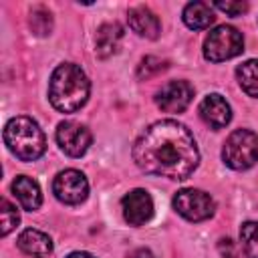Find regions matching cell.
Returning a JSON list of instances; mask_svg holds the SVG:
<instances>
[{"mask_svg": "<svg viewBox=\"0 0 258 258\" xmlns=\"http://www.w3.org/2000/svg\"><path fill=\"white\" fill-rule=\"evenodd\" d=\"M240 242L246 258H258V222H244L240 228Z\"/></svg>", "mask_w": 258, "mask_h": 258, "instance_id": "cell-18", "label": "cell"}, {"mask_svg": "<svg viewBox=\"0 0 258 258\" xmlns=\"http://www.w3.org/2000/svg\"><path fill=\"white\" fill-rule=\"evenodd\" d=\"M123 40V26L117 22H107L101 24L97 30V38H95V50L101 58H107L111 54H115L119 50V44Z\"/></svg>", "mask_w": 258, "mask_h": 258, "instance_id": "cell-14", "label": "cell"}, {"mask_svg": "<svg viewBox=\"0 0 258 258\" xmlns=\"http://www.w3.org/2000/svg\"><path fill=\"white\" fill-rule=\"evenodd\" d=\"M165 69H167V60H161V58H157V56H145V58L139 62V67H137V77L147 81V79H151V77L163 73Z\"/></svg>", "mask_w": 258, "mask_h": 258, "instance_id": "cell-21", "label": "cell"}, {"mask_svg": "<svg viewBox=\"0 0 258 258\" xmlns=\"http://www.w3.org/2000/svg\"><path fill=\"white\" fill-rule=\"evenodd\" d=\"M18 248L28 256H48L52 252V240L40 230H24L18 236Z\"/></svg>", "mask_w": 258, "mask_h": 258, "instance_id": "cell-15", "label": "cell"}, {"mask_svg": "<svg viewBox=\"0 0 258 258\" xmlns=\"http://www.w3.org/2000/svg\"><path fill=\"white\" fill-rule=\"evenodd\" d=\"M139 169L169 179H187L200 163V151L191 131L173 119H161L145 127L133 145Z\"/></svg>", "mask_w": 258, "mask_h": 258, "instance_id": "cell-1", "label": "cell"}, {"mask_svg": "<svg viewBox=\"0 0 258 258\" xmlns=\"http://www.w3.org/2000/svg\"><path fill=\"white\" fill-rule=\"evenodd\" d=\"M12 194L14 198L18 200V204L28 210V212H34L40 208L42 204V194H40V187L38 183L28 177V175H18L14 181H12Z\"/></svg>", "mask_w": 258, "mask_h": 258, "instance_id": "cell-13", "label": "cell"}, {"mask_svg": "<svg viewBox=\"0 0 258 258\" xmlns=\"http://www.w3.org/2000/svg\"><path fill=\"white\" fill-rule=\"evenodd\" d=\"M214 6L230 16H240L248 10V4L246 2H214Z\"/></svg>", "mask_w": 258, "mask_h": 258, "instance_id": "cell-22", "label": "cell"}, {"mask_svg": "<svg viewBox=\"0 0 258 258\" xmlns=\"http://www.w3.org/2000/svg\"><path fill=\"white\" fill-rule=\"evenodd\" d=\"M173 208L179 216H183L189 222H204L212 218L216 212V204L212 196L202 189H194V187L179 189L173 196Z\"/></svg>", "mask_w": 258, "mask_h": 258, "instance_id": "cell-6", "label": "cell"}, {"mask_svg": "<svg viewBox=\"0 0 258 258\" xmlns=\"http://www.w3.org/2000/svg\"><path fill=\"white\" fill-rule=\"evenodd\" d=\"M67 258H95V256L89 254V252H71Z\"/></svg>", "mask_w": 258, "mask_h": 258, "instance_id": "cell-25", "label": "cell"}, {"mask_svg": "<svg viewBox=\"0 0 258 258\" xmlns=\"http://www.w3.org/2000/svg\"><path fill=\"white\" fill-rule=\"evenodd\" d=\"M236 79H238V83L246 95L258 99V60L256 58L242 62L236 69Z\"/></svg>", "mask_w": 258, "mask_h": 258, "instance_id": "cell-17", "label": "cell"}, {"mask_svg": "<svg viewBox=\"0 0 258 258\" xmlns=\"http://www.w3.org/2000/svg\"><path fill=\"white\" fill-rule=\"evenodd\" d=\"M129 258H155V256H153L151 250H147V248H139V250H135Z\"/></svg>", "mask_w": 258, "mask_h": 258, "instance_id": "cell-24", "label": "cell"}, {"mask_svg": "<svg viewBox=\"0 0 258 258\" xmlns=\"http://www.w3.org/2000/svg\"><path fill=\"white\" fill-rule=\"evenodd\" d=\"M0 208H2V236H8L20 222V214L16 210V206H12L6 198L0 200Z\"/></svg>", "mask_w": 258, "mask_h": 258, "instance_id": "cell-20", "label": "cell"}, {"mask_svg": "<svg viewBox=\"0 0 258 258\" xmlns=\"http://www.w3.org/2000/svg\"><path fill=\"white\" fill-rule=\"evenodd\" d=\"M91 131L77 121H62L56 127V143L71 157L85 155L91 145Z\"/></svg>", "mask_w": 258, "mask_h": 258, "instance_id": "cell-8", "label": "cell"}, {"mask_svg": "<svg viewBox=\"0 0 258 258\" xmlns=\"http://www.w3.org/2000/svg\"><path fill=\"white\" fill-rule=\"evenodd\" d=\"M52 191H54L58 202L69 204V206H77V204L87 200L89 181L81 171L64 169V171L56 173V177L52 181Z\"/></svg>", "mask_w": 258, "mask_h": 258, "instance_id": "cell-7", "label": "cell"}, {"mask_svg": "<svg viewBox=\"0 0 258 258\" xmlns=\"http://www.w3.org/2000/svg\"><path fill=\"white\" fill-rule=\"evenodd\" d=\"M30 28L34 34L38 36H44L52 30V14L44 8V6H34L30 10Z\"/></svg>", "mask_w": 258, "mask_h": 258, "instance_id": "cell-19", "label": "cell"}, {"mask_svg": "<svg viewBox=\"0 0 258 258\" xmlns=\"http://www.w3.org/2000/svg\"><path fill=\"white\" fill-rule=\"evenodd\" d=\"M244 50V38L242 32L234 26L220 24L204 40V56L212 62H222L228 58L238 56Z\"/></svg>", "mask_w": 258, "mask_h": 258, "instance_id": "cell-5", "label": "cell"}, {"mask_svg": "<svg viewBox=\"0 0 258 258\" xmlns=\"http://www.w3.org/2000/svg\"><path fill=\"white\" fill-rule=\"evenodd\" d=\"M127 22H129V28L133 32H137L139 36L149 38V40H155L159 36V32H161L159 18L147 6H135V8H131L129 14H127Z\"/></svg>", "mask_w": 258, "mask_h": 258, "instance_id": "cell-12", "label": "cell"}, {"mask_svg": "<svg viewBox=\"0 0 258 258\" xmlns=\"http://www.w3.org/2000/svg\"><path fill=\"white\" fill-rule=\"evenodd\" d=\"M214 12L210 8V4L206 2H189L185 8H183V22L187 28L191 30H202V28H208L212 22H214Z\"/></svg>", "mask_w": 258, "mask_h": 258, "instance_id": "cell-16", "label": "cell"}, {"mask_svg": "<svg viewBox=\"0 0 258 258\" xmlns=\"http://www.w3.org/2000/svg\"><path fill=\"white\" fill-rule=\"evenodd\" d=\"M91 93V83L85 71L75 62L58 64L48 81V99L52 107L60 113H75L79 111Z\"/></svg>", "mask_w": 258, "mask_h": 258, "instance_id": "cell-2", "label": "cell"}, {"mask_svg": "<svg viewBox=\"0 0 258 258\" xmlns=\"http://www.w3.org/2000/svg\"><path fill=\"white\" fill-rule=\"evenodd\" d=\"M121 210H123L125 222H129L131 226H143L153 216V200L147 189L137 187L123 196Z\"/></svg>", "mask_w": 258, "mask_h": 258, "instance_id": "cell-10", "label": "cell"}, {"mask_svg": "<svg viewBox=\"0 0 258 258\" xmlns=\"http://www.w3.org/2000/svg\"><path fill=\"white\" fill-rule=\"evenodd\" d=\"M4 143L10 149V153L22 161H34L46 149V139L42 129L34 119L24 115H18L6 123Z\"/></svg>", "mask_w": 258, "mask_h": 258, "instance_id": "cell-3", "label": "cell"}, {"mask_svg": "<svg viewBox=\"0 0 258 258\" xmlns=\"http://www.w3.org/2000/svg\"><path fill=\"white\" fill-rule=\"evenodd\" d=\"M222 159L232 169H248L258 161V135L250 129H236L222 147Z\"/></svg>", "mask_w": 258, "mask_h": 258, "instance_id": "cell-4", "label": "cell"}, {"mask_svg": "<svg viewBox=\"0 0 258 258\" xmlns=\"http://www.w3.org/2000/svg\"><path fill=\"white\" fill-rule=\"evenodd\" d=\"M194 99V87L187 81H169L165 83L157 95L155 103L165 113H181L187 109V105Z\"/></svg>", "mask_w": 258, "mask_h": 258, "instance_id": "cell-9", "label": "cell"}, {"mask_svg": "<svg viewBox=\"0 0 258 258\" xmlns=\"http://www.w3.org/2000/svg\"><path fill=\"white\" fill-rule=\"evenodd\" d=\"M200 117L212 129H222V127H226L230 123L232 109H230L228 101L222 95L212 93V95L202 99V103H200Z\"/></svg>", "mask_w": 258, "mask_h": 258, "instance_id": "cell-11", "label": "cell"}, {"mask_svg": "<svg viewBox=\"0 0 258 258\" xmlns=\"http://www.w3.org/2000/svg\"><path fill=\"white\" fill-rule=\"evenodd\" d=\"M218 250H220V254L224 258H236V246H234V242L230 238H222L218 242Z\"/></svg>", "mask_w": 258, "mask_h": 258, "instance_id": "cell-23", "label": "cell"}]
</instances>
